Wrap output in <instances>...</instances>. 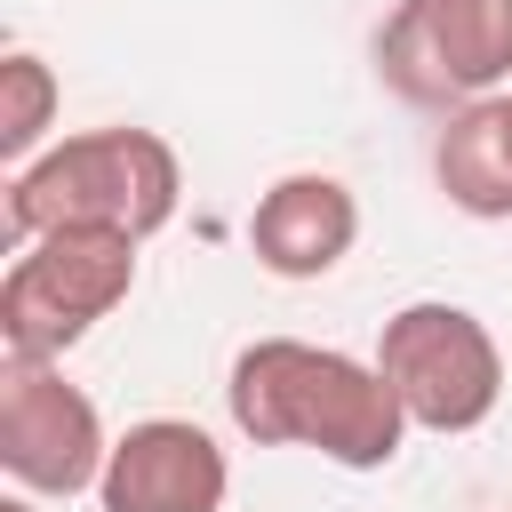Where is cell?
I'll list each match as a JSON object with an SVG mask.
<instances>
[{"instance_id":"1","label":"cell","mask_w":512,"mask_h":512,"mask_svg":"<svg viewBox=\"0 0 512 512\" xmlns=\"http://www.w3.org/2000/svg\"><path fill=\"white\" fill-rule=\"evenodd\" d=\"M224 408L256 448H312L344 472H384L416 432L376 360H352V352L304 344V336L240 344Z\"/></svg>"},{"instance_id":"2","label":"cell","mask_w":512,"mask_h":512,"mask_svg":"<svg viewBox=\"0 0 512 512\" xmlns=\"http://www.w3.org/2000/svg\"><path fill=\"white\" fill-rule=\"evenodd\" d=\"M184 200V160L160 128H80L56 136L40 160L8 168V240L48 224H112L152 240Z\"/></svg>"},{"instance_id":"3","label":"cell","mask_w":512,"mask_h":512,"mask_svg":"<svg viewBox=\"0 0 512 512\" xmlns=\"http://www.w3.org/2000/svg\"><path fill=\"white\" fill-rule=\"evenodd\" d=\"M136 232L112 224H48L16 240L0 272V352L8 360H64L96 320H112L136 288Z\"/></svg>"},{"instance_id":"4","label":"cell","mask_w":512,"mask_h":512,"mask_svg":"<svg viewBox=\"0 0 512 512\" xmlns=\"http://www.w3.org/2000/svg\"><path fill=\"white\" fill-rule=\"evenodd\" d=\"M376 368L400 392L408 424L416 432H440V440L480 432L496 416V400H504V344L488 336L480 312L440 304V296L400 304L376 328Z\"/></svg>"},{"instance_id":"5","label":"cell","mask_w":512,"mask_h":512,"mask_svg":"<svg viewBox=\"0 0 512 512\" xmlns=\"http://www.w3.org/2000/svg\"><path fill=\"white\" fill-rule=\"evenodd\" d=\"M376 80L440 120L512 88V0H392L376 24Z\"/></svg>"},{"instance_id":"6","label":"cell","mask_w":512,"mask_h":512,"mask_svg":"<svg viewBox=\"0 0 512 512\" xmlns=\"http://www.w3.org/2000/svg\"><path fill=\"white\" fill-rule=\"evenodd\" d=\"M112 432L96 400L64 376V360H8L0 352V472L32 496H88L104 480Z\"/></svg>"},{"instance_id":"7","label":"cell","mask_w":512,"mask_h":512,"mask_svg":"<svg viewBox=\"0 0 512 512\" xmlns=\"http://www.w3.org/2000/svg\"><path fill=\"white\" fill-rule=\"evenodd\" d=\"M232 464L192 416H144L112 440L96 504L104 512H224Z\"/></svg>"},{"instance_id":"8","label":"cell","mask_w":512,"mask_h":512,"mask_svg":"<svg viewBox=\"0 0 512 512\" xmlns=\"http://www.w3.org/2000/svg\"><path fill=\"white\" fill-rule=\"evenodd\" d=\"M352 240H360V200L344 176H320V168L264 184L248 208V256L272 280H328L352 256Z\"/></svg>"},{"instance_id":"9","label":"cell","mask_w":512,"mask_h":512,"mask_svg":"<svg viewBox=\"0 0 512 512\" xmlns=\"http://www.w3.org/2000/svg\"><path fill=\"white\" fill-rule=\"evenodd\" d=\"M432 184L456 216L472 224H504L512 216V88L464 104L440 120L432 136Z\"/></svg>"},{"instance_id":"10","label":"cell","mask_w":512,"mask_h":512,"mask_svg":"<svg viewBox=\"0 0 512 512\" xmlns=\"http://www.w3.org/2000/svg\"><path fill=\"white\" fill-rule=\"evenodd\" d=\"M64 112V88H56V64L32 56V48H8L0 56V168H24L48 152V128Z\"/></svg>"},{"instance_id":"11","label":"cell","mask_w":512,"mask_h":512,"mask_svg":"<svg viewBox=\"0 0 512 512\" xmlns=\"http://www.w3.org/2000/svg\"><path fill=\"white\" fill-rule=\"evenodd\" d=\"M0 512H40V504H32V488H8V496H0Z\"/></svg>"}]
</instances>
